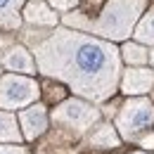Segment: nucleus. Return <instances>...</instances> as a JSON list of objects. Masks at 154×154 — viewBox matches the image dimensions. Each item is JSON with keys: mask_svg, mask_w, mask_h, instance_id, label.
<instances>
[{"mask_svg": "<svg viewBox=\"0 0 154 154\" xmlns=\"http://www.w3.org/2000/svg\"><path fill=\"white\" fill-rule=\"evenodd\" d=\"M33 59L43 76L66 83L88 102H104L119 88V50L104 38H95L71 26H59L36 43Z\"/></svg>", "mask_w": 154, "mask_h": 154, "instance_id": "obj_1", "label": "nucleus"}, {"mask_svg": "<svg viewBox=\"0 0 154 154\" xmlns=\"http://www.w3.org/2000/svg\"><path fill=\"white\" fill-rule=\"evenodd\" d=\"M142 10L145 0H107V5L95 19L85 17L83 12H71L62 17V24L85 33H95L104 40H126L133 33Z\"/></svg>", "mask_w": 154, "mask_h": 154, "instance_id": "obj_2", "label": "nucleus"}, {"mask_svg": "<svg viewBox=\"0 0 154 154\" xmlns=\"http://www.w3.org/2000/svg\"><path fill=\"white\" fill-rule=\"evenodd\" d=\"M154 123V104L147 97H133L126 100L121 112L116 116V128L123 140L137 142V137L147 133V128Z\"/></svg>", "mask_w": 154, "mask_h": 154, "instance_id": "obj_3", "label": "nucleus"}, {"mask_svg": "<svg viewBox=\"0 0 154 154\" xmlns=\"http://www.w3.org/2000/svg\"><path fill=\"white\" fill-rule=\"evenodd\" d=\"M52 121L62 128H71L76 133H85L100 121V109L83 100H64L52 109Z\"/></svg>", "mask_w": 154, "mask_h": 154, "instance_id": "obj_4", "label": "nucleus"}, {"mask_svg": "<svg viewBox=\"0 0 154 154\" xmlns=\"http://www.w3.org/2000/svg\"><path fill=\"white\" fill-rule=\"evenodd\" d=\"M40 95V88L33 78L7 74L0 78V109H24L33 104Z\"/></svg>", "mask_w": 154, "mask_h": 154, "instance_id": "obj_5", "label": "nucleus"}, {"mask_svg": "<svg viewBox=\"0 0 154 154\" xmlns=\"http://www.w3.org/2000/svg\"><path fill=\"white\" fill-rule=\"evenodd\" d=\"M19 126L24 140H36L48 128V109L45 104H29L19 114Z\"/></svg>", "mask_w": 154, "mask_h": 154, "instance_id": "obj_6", "label": "nucleus"}, {"mask_svg": "<svg viewBox=\"0 0 154 154\" xmlns=\"http://www.w3.org/2000/svg\"><path fill=\"white\" fill-rule=\"evenodd\" d=\"M0 64H2L7 71H17V74H26V76L36 74V69H38L33 55H31L24 45H12V48H7V50L2 52V57H0Z\"/></svg>", "mask_w": 154, "mask_h": 154, "instance_id": "obj_7", "label": "nucleus"}, {"mask_svg": "<svg viewBox=\"0 0 154 154\" xmlns=\"http://www.w3.org/2000/svg\"><path fill=\"white\" fill-rule=\"evenodd\" d=\"M154 88V71L142 69V66H133L126 69L123 78H121V90L126 95H142Z\"/></svg>", "mask_w": 154, "mask_h": 154, "instance_id": "obj_8", "label": "nucleus"}, {"mask_svg": "<svg viewBox=\"0 0 154 154\" xmlns=\"http://www.w3.org/2000/svg\"><path fill=\"white\" fill-rule=\"evenodd\" d=\"M24 21L33 24V26H55L57 24V14L43 2V0H29L24 2Z\"/></svg>", "mask_w": 154, "mask_h": 154, "instance_id": "obj_9", "label": "nucleus"}, {"mask_svg": "<svg viewBox=\"0 0 154 154\" xmlns=\"http://www.w3.org/2000/svg\"><path fill=\"white\" fill-rule=\"evenodd\" d=\"M88 145L97 149H112V147H119V135L109 123H97L88 133Z\"/></svg>", "mask_w": 154, "mask_h": 154, "instance_id": "obj_10", "label": "nucleus"}, {"mask_svg": "<svg viewBox=\"0 0 154 154\" xmlns=\"http://www.w3.org/2000/svg\"><path fill=\"white\" fill-rule=\"evenodd\" d=\"M26 0H0V29H19Z\"/></svg>", "mask_w": 154, "mask_h": 154, "instance_id": "obj_11", "label": "nucleus"}, {"mask_svg": "<svg viewBox=\"0 0 154 154\" xmlns=\"http://www.w3.org/2000/svg\"><path fill=\"white\" fill-rule=\"evenodd\" d=\"M21 131L17 126V119L10 112H0V142H21Z\"/></svg>", "mask_w": 154, "mask_h": 154, "instance_id": "obj_12", "label": "nucleus"}, {"mask_svg": "<svg viewBox=\"0 0 154 154\" xmlns=\"http://www.w3.org/2000/svg\"><path fill=\"white\" fill-rule=\"evenodd\" d=\"M133 36L140 40V43H145V45H154V7L137 21Z\"/></svg>", "mask_w": 154, "mask_h": 154, "instance_id": "obj_13", "label": "nucleus"}, {"mask_svg": "<svg viewBox=\"0 0 154 154\" xmlns=\"http://www.w3.org/2000/svg\"><path fill=\"white\" fill-rule=\"evenodd\" d=\"M121 55H123V59H126L128 64L137 66V64H145V62L149 59V50L142 48V45H137V43H126V45L121 48Z\"/></svg>", "mask_w": 154, "mask_h": 154, "instance_id": "obj_14", "label": "nucleus"}, {"mask_svg": "<svg viewBox=\"0 0 154 154\" xmlns=\"http://www.w3.org/2000/svg\"><path fill=\"white\" fill-rule=\"evenodd\" d=\"M55 10H59V12H71L74 7L78 5V0H48Z\"/></svg>", "mask_w": 154, "mask_h": 154, "instance_id": "obj_15", "label": "nucleus"}, {"mask_svg": "<svg viewBox=\"0 0 154 154\" xmlns=\"http://www.w3.org/2000/svg\"><path fill=\"white\" fill-rule=\"evenodd\" d=\"M0 154H29L26 147H21L19 142H10V145H0Z\"/></svg>", "mask_w": 154, "mask_h": 154, "instance_id": "obj_16", "label": "nucleus"}, {"mask_svg": "<svg viewBox=\"0 0 154 154\" xmlns=\"http://www.w3.org/2000/svg\"><path fill=\"white\" fill-rule=\"evenodd\" d=\"M137 145L145 149H154V133H142L137 137Z\"/></svg>", "mask_w": 154, "mask_h": 154, "instance_id": "obj_17", "label": "nucleus"}, {"mask_svg": "<svg viewBox=\"0 0 154 154\" xmlns=\"http://www.w3.org/2000/svg\"><path fill=\"white\" fill-rule=\"evenodd\" d=\"M149 62H152V66H154V50L149 52Z\"/></svg>", "mask_w": 154, "mask_h": 154, "instance_id": "obj_18", "label": "nucleus"}, {"mask_svg": "<svg viewBox=\"0 0 154 154\" xmlns=\"http://www.w3.org/2000/svg\"><path fill=\"white\" fill-rule=\"evenodd\" d=\"M133 154H145V152H133Z\"/></svg>", "mask_w": 154, "mask_h": 154, "instance_id": "obj_19", "label": "nucleus"}]
</instances>
